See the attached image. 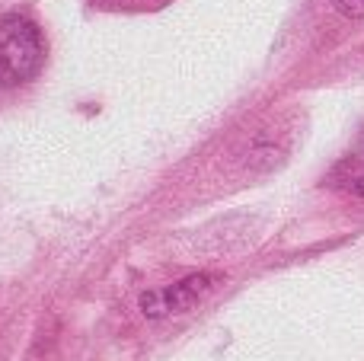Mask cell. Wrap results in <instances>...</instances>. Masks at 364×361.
I'll list each match as a JSON object with an SVG mask.
<instances>
[{
    "instance_id": "obj_3",
    "label": "cell",
    "mask_w": 364,
    "mask_h": 361,
    "mask_svg": "<svg viewBox=\"0 0 364 361\" xmlns=\"http://www.w3.org/2000/svg\"><path fill=\"white\" fill-rule=\"evenodd\" d=\"M329 183L346 189V192H352V195H364V134L358 138V144L336 163Z\"/></svg>"
},
{
    "instance_id": "obj_2",
    "label": "cell",
    "mask_w": 364,
    "mask_h": 361,
    "mask_svg": "<svg viewBox=\"0 0 364 361\" xmlns=\"http://www.w3.org/2000/svg\"><path fill=\"white\" fill-rule=\"evenodd\" d=\"M205 291H211V279H205V275H192V279L179 281L176 288H166L160 298H166L164 304H144V313H151V317H164V313H173V311H186V307H192L195 301L205 298Z\"/></svg>"
},
{
    "instance_id": "obj_4",
    "label": "cell",
    "mask_w": 364,
    "mask_h": 361,
    "mask_svg": "<svg viewBox=\"0 0 364 361\" xmlns=\"http://www.w3.org/2000/svg\"><path fill=\"white\" fill-rule=\"evenodd\" d=\"M336 10L346 13L348 19H364V0H333Z\"/></svg>"
},
{
    "instance_id": "obj_1",
    "label": "cell",
    "mask_w": 364,
    "mask_h": 361,
    "mask_svg": "<svg viewBox=\"0 0 364 361\" xmlns=\"http://www.w3.org/2000/svg\"><path fill=\"white\" fill-rule=\"evenodd\" d=\"M45 64V38L32 19L10 13L0 19V87L26 83Z\"/></svg>"
}]
</instances>
